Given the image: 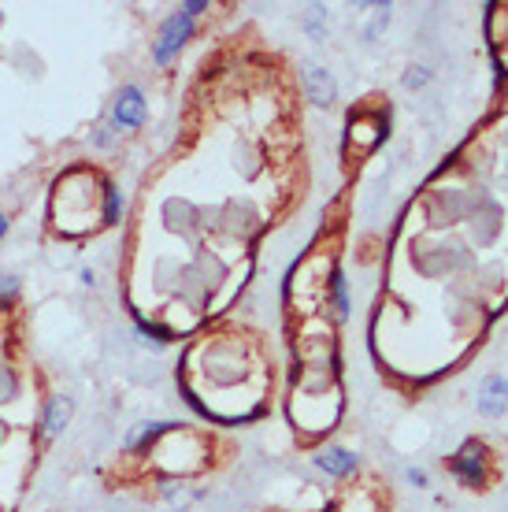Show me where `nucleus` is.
<instances>
[{
    "instance_id": "obj_7",
    "label": "nucleus",
    "mask_w": 508,
    "mask_h": 512,
    "mask_svg": "<svg viewBox=\"0 0 508 512\" xmlns=\"http://www.w3.org/2000/svg\"><path fill=\"white\" fill-rule=\"evenodd\" d=\"M305 86H308V97H312V104H331L334 93H338L331 71H323V67H308V71H305Z\"/></svg>"
},
{
    "instance_id": "obj_5",
    "label": "nucleus",
    "mask_w": 508,
    "mask_h": 512,
    "mask_svg": "<svg viewBox=\"0 0 508 512\" xmlns=\"http://www.w3.org/2000/svg\"><path fill=\"white\" fill-rule=\"evenodd\" d=\"M316 464L323 468L327 475H353L356 472V457L349 453V449H342V446H327V449H319V457H316Z\"/></svg>"
},
{
    "instance_id": "obj_6",
    "label": "nucleus",
    "mask_w": 508,
    "mask_h": 512,
    "mask_svg": "<svg viewBox=\"0 0 508 512\" xmlns=\"http://www.w3.org/2000/svg\"><path fill=\"white\" fill-rule=\"evenodd\" d=\"M71 412H75V405H71L67 397H52L49 409H45V420H41V438L60 435V431L67 427V420H71Z\"/></svg>"
},
{
    "instance_id": "obj_1",
    "label": "nucleus",
    "mask_w": 508,
    "mask_h": 512,
    "mask_svg": "<svg viewBox=\"0 0 508 512\" xmlns=\"http://www.w3.org/2000/svg\"><path fill=\"white\" fill-rule=\"evenodd\" d=\"M486 461H490L486 446L479 442V438H471V442H464V446L457 449V457L449 461V468H453V475H457L464 487L483 490L486 479H490V468H486Z\"/></svg>"
},
{
    "instance_id": "obj_2",
    "label": "nucleus",
    "mask_w": 508,
    "mask_h": 512,
    "mask_svg": "<svg viewBox=\"0 0 508 512\" xmlns=\"http://www.w3.org/2000/svg\"><path fill=\"white\" fill-rule=\"evenodd\" d=\"M190 34H193V15H186L182 8H178L175 15H167V23L160 26V38H156V45H153L156 64H171Z\"/></svg>"
},
{
    "instance_id": "obj_12",
    "label": "nucleus",
    "mask_w": 508,
    "mask_h": 512,
    "mask_svg": "<svg viewBox=\"0 0 508 512\" xmlns=\"http://www.w3.org/2000/svg\"><path fill=\"white\" fill-rule=\"evenodd\" d=\"M408 479H412V483H416V487H423V483H427V475H423V472H416V468H412V472H408Z\"/></svg>"
},
{
    "instance_id": "obj_10",
    "label": "nucleus",
    "mask_w": 508,
    "mask_h": 512,
    "mask_svg": "<svg viewBox=\"0 0 508 512\" xmlns=\"http://www.w3.org/2000/svg\"><path fill=\"white\" fill-rule=\"evenodd\" d=\"M15 294H19V282L8 279V275H0V305H8Z\"/></svg>"
},
{
    "instance_id": "obj_11",
    "label": "nucleus",
    "mask_w": 508,
    "mask_h": 512,
    "mask_svg": "<svg viewBox=\"0 0 508 512\" xmlns=\"http://www.w3.org/2000/svg\"><path fill=\"white\" fill-rule=\"evenodd\" d=\"M427 82V71L423 67H412V75H405V86H423Z\"/></svg>"
},
{
    "instance_id": "obj_13",
    "label": "nucleus",
    "mask_w": 508,
    "mask_h": 512,
    "mask_svg": "<svg viewBox=\"0 0 508 512\" xmlns=\"http://www.w3.org/2000/svg\"><path fill=\"white\" fill-rule=\"evenodd\" d=\"M4 234H8V216L0 212V238H4Z\"/></svg>"
},
{
    "instance_id": "obj_8",
    "label": "nucleus",
    "mask_w": 508,
    "mask_h": 512,
    "mask_svg": "<svg viewBox=\"0 0 508 512\" xmlns=\"http://www.w3.org/2000/svg\"><path fill=\"white\" fill-rule=\"evenodd\" d=\"M123 216V197L115 186H104V223H119Z\"/></svg>"
},
{
    "instance_id": "obj_4",
    "label": "nucleus",
    "mask_w": 508,
    "mask_h": 512,
    "mask_svg": "<svg viewBox=\"0 0 508 512\" xmlns=\"http://www.w3.org/2000/svg\"><path fill=\"white\" fill-rule=\"evenodd\" d=\"M508 409V379L501 375H486L479 386V412L483 416H505Z\"/></svg>"
},
{
    "instance_id": "obj_3",
    "label": "nucleus",
    "mask_w": 508,
    "mask_h": 512,
    "mask_svg": "<svg viewBox=\"0 0 508 512\" xmlns=\"http://www.w3.org/2000/svg\"><path fill=\"white\" fill-rule=\"evenodd\" d=\"M112 119L115 127H127V130H138L145 123V97H141L138 86H123V90L115 93Z\"/></svg>"
},
{
    "instance_id": "obj_9",
    "label": "nucleus",
    "mask_w": 508,
    "mask_h": 512,
    "mask_svg": "<svg viewBox=\"0 0 508 512\" xmlns=\"http://www.w3.org/2000/svg\"><path fill=\"white\" fill-rule=\"evenodd\" d=\"M331 290H334V308H338V316H345L349 312V294H345V279L334 271L331 275Z\"/></svg>"
}]
</instances>
